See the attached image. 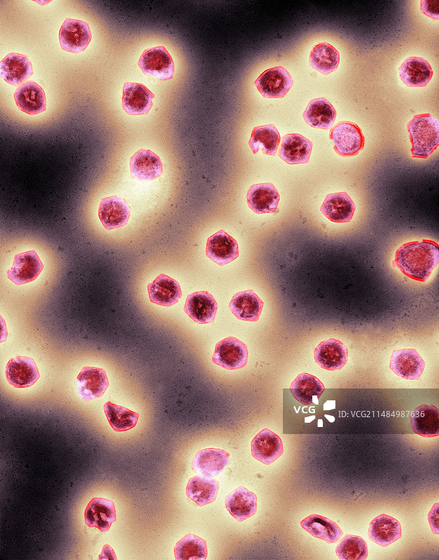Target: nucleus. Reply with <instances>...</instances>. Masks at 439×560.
Listing matches in <instances>:
<instances>
[{
    "label": "nucleus",
    "mask_w": 439,
    "mask_h": 560,
    "mask_svg": "<svg viewBox=\"0 0 439 560\" xmlns=\"http://www.w3.org/2000/svg\"><path fill=\"white\" fill-rule=\"evenodd\" d=\"M439 262V246L430 239L410 241L396 251L393 266L405 276L418 281H426Z\"/></svg>",
    "instance_id": "nucleus-1"
},
{
    "label": "nucleus",
    "mask_w": 439,
    "mask_h": 560,
    "mask_svg": "<svg viewBox=\"0 0 439 560\" xmlns=\"http://www.w3.org/2000/svg\"><path fill=\"white\" fill-rule=\"evenodd\" d=\"M407 129L412 144V158H427L439 144V121L430 113L414 115Z\"/></svg>",
    "instance_id": "nucleus-2"
},
{
    "label": "nucleus",
    "mask_w": 439,
    "mask_h": 560,
    "mask_svg": "<svg viewBox=\"0 0 439 560\" xmlns=\"http://www.w3.org/2000/svg\"><path fill=\"white\" fill-rule=\"evenodd\" d=\"M329 136L335 152L343 157L355 155L364 147L365 138L361 130L351 122L337 123L330 130Z\"/></svg>",
    "instance_id": "nucleus-3"
},
{
    "label": "nucleus",
    "mask_w": 439,
    "mask_h": 560,
    "mask_svg": "<svg viewBox=\"0 0 439 560\" xmlns=\"http://www.w3.org/2000/svg\"><path fill=\"white\" fill-rule=\"evenodd\" d=\"M138 65L144 74L160 80H169L174 74L173 59L163 46L145 50L139 59Z\"/></svg>",
    "instance_id": "nucleus-4"
},
{
    "label": "nucleus",
    "mask_w": 439,
    "mask_h": 560,
    "mask_svg": "<svg viewBox=\"0 0 439 560\" xmlns=\"http://www.w3.org/2000/svg\"><path fill=\"white\" fill-rule=\"evenodd\" d=\"M247 359L246 345L234 337H228L218 342L212 356L214 363L228 370L244 368Z\"/></svg>",
    "instance_id": "nucleus-5"
},
{
    "label": "nucleus",
    "mask_w": 439,
    "mask_h": 560,
    "mask_svg": "<svg viewBox=\"0 0 439 560\" xmlns=\"http://www.w3.org/2000/svg\"><path fill=\"white\" fill-rule=\"evenodd\" d=\"M255 85L266 98L284 97L293 85V78L282 66L268 69L255 81Z\"/></svg>",
    "instance_id": "nucleus-6"
},
{
    "label": "nucleus",
    "mask_w": 439,
    "mask_h": 560,
    "mask_svg": "<svg viewBox=\"0 0 439 560\" xmlns=\"http://www.w3.org/2000/svg\"><path fill=\"white\" fill-rule=\"evenodd\" d=\"M59 38L62 49L77 53L84 50L90 43L91 31L87 22L67 18L61 26Z\"/></svg>",
    "instance_id": "nucleus-7"
},
{
    "label": "nucleus",
    "mask_w": 439,
    "mask_h": 560,
    "mask_svg": "<svg viewBox=\"0 0 439 560\" xmlns=\"http://www.w3.org/2000/svg\"><path fill=\"white\" fill-rule=\"evenodd\" d=\"M43 269V265L34 250L16 254L13 267L7 271L8 278L16 285L34 281Z\"/></svg>",
    "instance_id": "nucleus-8"
},
{
    "label": "nucleus",
    "mask_w": 439,
    "mask_h": 560,
    "mask_svg": "<svg viewBox=\"0 0 439 560\" xmlns=\"http://www.w3.org/2000/svg\"><path fill=\"white\" fill-rule=\"evenodd\" d=\"M77 390L81 398L90 401L100 398L109 382L104 370L95 367H83L77 377Z\"/></svg>",
    "instance_id": "nucleus-9"
},
{
    "label": "nucleus",
    "mask_w": 439,
    "mask_h": 560,
    "mask_svg": "<svg viewBox=\"0 0 439 560\" xmlns=\"http://www.w3.org/2000/svg\"><path fill=\"white\" fill-rule=\"evenodd\" d=\"M6 377L8 383L15 388H27L39 378V372L34 360L19 356L11 358L6 367Z\"/></svg>",
    "instance_id": "nucleus-10"
},
{
    "label": "nucleus",
    "mask_w": 439,
    "mask_h": 560,
    "mask_svg": "<svg viewBox=\"0 0 439 560\" xmlns=\"http://www.w3.org/2000/svg\"><path fill=\"white\" fill-rule=\"evenodd\" d=\"M389 367L400 377L406 379H418L421 375L425 362L416 349H403L392 353Z\"/></svg>",
    "instance_id": "nucleus-11"
},
{
    "label": "nucleus",
    "mask_w": 439,
    "mask_h": 560,
    "mask_svg": "<svg viewBox=\"0 0 439 560\" xmlns=\"http://www.w3.org/2000/svg\"><path fill=\"white\" fill-rule=\"evenodd\" d=\"M218 304L208 291H199L188 295L184 312L195 323L199 324L213 323Z\"/></svg>",
    "instance_id": "nucleus-12"
},
{
    "label": "nucleus",
    "mask_w": 439,
    "mask_h": 560,
    "mask_svg": "<svg viewBox=\"0 0 439 560\" xmlns=\"http://www.w3.org/2000/svg\"><path fill=\"white\" fill-rule=\"evenodd\" d=\"M206 255L214 262L223 266L238 257L237 242L232 237L221 230L208 238Z\"/></svg>",
    "instance_id": "nucleus-13"
},
{
    "label": "nucleus",
    "mask_w": 439,
    "mask_h": 560,
    "mask_svg": "<svg viewBox=\"0 0 439 560\" xmlns=\"http://www.w3.org/2000/svg\"><path fill=\"white\" fill-rule=\"evenodd\" d=\"M98 214L104 227L107 230H112L127 224L130 216V208L123 198L111 196L101 200Z\"/></svg>",
    "instance_id": "nucleus-14"
},
{
    "label": "nucleus",
    "mask_w": 439,
    "mask_h": 560,
    "mask_svg": "<svg viewBox=\"0 0 439 560\" xmlns=\"http://www.w3.org/2000/svg\"><path fill=\"white\" fill-rule=\"evenodd\" d=\"M154 97V94L143 84L125 83L123 89V108L128 114H146L153 106Z\"/></svg>",
    "instance_id": "nucleus-15"
},
{
    "label": "nucleus",
    "mask_w": 439,
    "mask_h": 560,
    "mask_svg": "<svg viewBox=\"0 0 439 560\" xmlns=\"http://www.w3.org/2000/svg\"><path fill=\"white\" fill-rule=\"evenodd\" d=\"M252 456L266 465H270L284 452L281 438L269 429L259 432L251 442Z\"/></svg>",
    "instance_id": "nucleus-16"
},
{
    "label": "nucleus",
    "mask_w": 439,
    "mask_h": 560,
    "mask_svg": "<svg viewBox=\"0 0 439 560\" xmlns=\"http://www.w3.org/2000/svg\"><path fill=\"white\" fill-rule=\"evenodd\" d=\"M84 517L88 526L96 527L102 532H106L116 520L114 503L109 499L94 498L88 504Z\"/></svg>",
    "instance_id": "nucleus-17"
},
{
    "label": "nucleus",
    "mask_w": 439,
    "mask_h": 560,
    "mask_svg": "<svg viewBox=\"0 0 439 560\" xmlns=\"http://www.w3.org/2000/svg\"><path fill=\"white\" fill-rule=\"evenodd\" d=\"M314 358L317 364L323 369L340 370L347 361L348 351L342 342L333 338L328 339L316 346Z\"/></svg>",
    "instance_id": "nucleus-18"
},
{
    "label": "nucleus",
    "mask_w": 439,
    "mask_h": 560,
    "mask_svg": "<svg viewBox=\"0 0 439 560\" xmlns=\"http://www.w3.org/2000/svg\"><path fill=\"white\" fill-rule=\"evenodd\" d=\"M312 149V143L299 134L285 135L281 142L278 155L290 164L308 162Z\"/></svg>",
    "instance_id": "nucleus-19"
},
{
    "label": "nucleus",
    "mask_w": 439,
    "mask_h": 560,
    "mask_svg": "<svg viewBox=\"0 0 439 560\" xmlns=\"http://www.w3.org/2000/svg\"><path fill=\"white\" fill-rule=\"evenodd\" d=\"M228 452L216 448L198 451L192 461V469L199 475L214 477L223 470L229 463Z\"/></svg>",
    "instance_id": "nucleus-20"
},
{
    "label": "nucleus",
    "mask_w": 439,
    "mask_h": 560,
    "mask_svg": "<svg viewBox=\"0 0 439 560\" xmlns=\"http://www.w3.org/2000/svg\"><path fill=\"white\" fill-rule=\"evenodd\" d=\"M18 108L30 115H35L46 109V95L43 88L33 80L21 84L14 93Z\"/></svg>",
    "instance_id": "nucleus-21"
},
{
    "label": "nucleus",
    "mask_w": 439,
    "mask_h": 560,
    "mask_svg": "<svg viewBox=\"0 0 439 560\" xmlns=\"http://www.w3.org/2000/svg\"><path fill=\"white\" fill-rule=\"evenodd\" d=\"M132 177L140 181H152L162 174L160 158L150 150L140 149L130 158Z\"/></svg>",
    "instance_id": "nucleus-22"
},
{
    "label": "nucleus",
    "mask_w": 439,
    "mask_h": 560,
    "mask_svg": "<svg viewBox=\"0 0 439 560\" xmlns=\"http://www.w3.org/2000/svg\"><path fill=\"white\" fill-rule=\"evenodd\" d=\"M355 209L354 202L345 192L328 194L320 208L321 212L335 223L349 222Z\"/></svg>",
    "instance_id": "nucleus-23"
},
{
    "label": "nucleus",
    "mask_w": 439,
    "mask_h": 560,
    "mask_svg": "<svg viewBox=\"0 0 439 560\" xmlns=\"http://www.w3.org/2000/svg\"><path fill=\"white\" fill-rule=\"evenodd\" d=\"M249 206L256 214L274 212L278 206L279 195L270 183L254 184L247 192Z\"/></svg>",
    "instance_id": "nucleus-24"
},
{
    "label": "nucleus",
    "mask_w": 439,
    "mask_h": 560,
    "mask_svg": "<svg viewBox=\"0 0 439 560\" xmlns=\"http://www.w3.org/2000/svg\"><path fill=\"white\" fill-rule=\"evenodd\" d=\"M148 292L151 302L165 307L176 304L182 295L179 282L164 274L148 284Z\"/></svg>",
    "instance_id": "nucleus-25"
},
{
    "label": "nucleus",
    "mask_w": 439,
    "mask_h": 560,
    "mask_svg": "<svg viewBox=\"0 0 439 560\" xmlns=\"http://www.w3.org/2000/svg\"><path fill=\"white\" fill-rule=\"evenodd\" d=\"M1 76L9 84L18 85L33 74L29 59L25 55L11 52L1 62Z\"/></svg>",
    "instance_id": "nucleus-26"
},
{
    "label": "nucleus",
    "mask_w": 439,
    "mask_h": 560,
    "mask_svg": "<svg viewBox=\"0 0 439 560\" xmlns=\"http://www.w3.org/2000/svg\"><path fill=\"white\" fill-rule=\"evenodd\" d=\"M225 504L230 514L242 522L256 512L257 497L246 488L239 486L225 497Z\"/></svg>",
    "instance_id": "nucleus-27"
},
{
    "label": "nucleus",
    "mask_w": 439,
    "mask_h": 560,
    "mask_svg": "<svg viewBox=\"0 0 439 560\" xmlns=\"http://www.w3.org/2000/svg\"><path fill=\"white\" fill-rule=\"evenodd\" d=\"M263 307V302L252 290L234 295L229 308L237 318L246 321H257Z\"/></svg>",
    "instance_id": "nucleus-28"
},
{
    "label": "nucleus",
    "mask_w": 439,
    "mask_h": 560,
    "mask_svg": "<svg viewBox=\"0 0 439 560\" xmlns=\"http://www.w3.org/2000/svg\"><path fill=\"white\" fill-rule=\"evenodd\" d=\"M369 538L386 547L401 537V526L395 518L382 514L371 521L368 528Z\"/></svg>",
    "instance_id": "nucleus-29"
},
{
    "label": "nucleus",
    "mask_w": 439,
    "mask_h": 560,
    "mask_svg": "<svg viewBox=\"0 0 439 560\" xmlns=\"http://www.w3.org/2000/svg\"><path fill=\"white\" fill-rule=\"evenodd\" d=\"M433 73L429 63L418 57L407 58L399 68L400 79L410 87L426 86L431 79Z\"/></svg>",
    "instance_id": "nucleus-30"
},
{
    "label": "nucleus",
    "mask_w": 439,
    "mask_h": 560,
    "mask_svg": "<svg viewBox=\"0 0 439 560\" xmlns=\"http://www.w3.org/2000/svg\"><path fill=\"white\" fill-rule=\"evenodd\" d=\"M410 424L414 433L425 438L434 437L439 433V411L433 405H421L414 410Z\"/></svg>",
    "instance_id": "nucleus-31"
},
{
    "label": "nucleus",
    "mask_w": 439,
    "mask_h": 560,
    "mask_svg": "<svg viewBox=\"0 0 439 560\" xmlns=\"http://www.w3.org/2000/svg\"><path fill=\"white\" fill-rule=\"evenodd\" d=\"M324 389L323 383L317 377L307 373L299 374L290 386L293 397L303 405L319 404V398Z\"/></svg>",
    "instance_id": "nucleus-32"
},
{
    "label": "nucleus",
    "mask_w": 439,
    "mask_h": 560,
    "mask_svg": "<svg viewBox=\"0 0 439 560\" xmlns=\"http://www.w3.org/2000/svg\"><path fill=\"white\" fill-rule=\"evenodd\" d=\"M302 116L309 125L327 130L333 125L336 111L326 99L320 97L309 102Z\"/></svg>",
    "instance_id": "nucleus-33"
},
{
    "label": "nucleus",
    "mask_w": 439,
    "mask_h": 560,
    "mask_svg": "<svg viewBox=\"0 0 439 560\" xmlns=\"http://www.w3.org/2000/svg\"><path fill=\"white\" fill-rule=\"evenodd\" d=\"M218 488L217 480L211 477L199 475L189 479L186 493L198 505L203 506L216 500Z\"/></svg>",
    "instance_id": "nucleus-34"
},
{
    "label": "nucleus",
    "mask_w": 439,
    "mask_h": 560,
    "mask_svg": "<svg viewBox=\"0 0 439 560\" xmlns=\"http://www.w3.org/2000/svg\"><path fill=\"white\" fill-rule=\"evenodd\" d=\"M300 525L314 537L324 540L328 543L337 542L342 535V531L335 522L316 514L302 519Z\"/></svg>",
    "instance_id": "nucleus-35"
},
{
    "label": "nucleus",
    "mask_w": 439,
    "mask_h": 560,
    "mask_svg": "<svg viewBox=\"0 0 439 560\" xmlns=\"http://www.w3.org/2000/svg\"><path fill=\"white\" fill-rule=\"evenodd\" d=\"M279 142V133L275 126L270 124L254 127L249 144L254 154L261 149L263 153L274 156Z\"/></svg>",
    "instance_id": "nucleus-36"
},
{
    "label": "nucleus",
    "mask_w": 439,
    "mask_h": 560,
    "mask_svg": "<svg viewBox=\"0 0 439 560\" xmlns=\"http://www.w3.org/2000/svg\"><path fill=\"white\" fill-rule=\"evenodd\" d=\"M339 62V52L328 43L317 44L309 55V65L323 74L334 71Z\"/></svg>",
    "instance_id": "nucleus-37"
},
{
    "label": "nucleus",
    "mask_w": 439,
    "mask_h": 560,
    "mask_svg": "<svg viewBox=\"0 0 439 560\" xmlns=\"http://www.w3.org/2000/svg\"><path fill=\"white\" fill-rule=\"evenodd\" d=\"M104 410L111 428L117 432H122L134 428L139 414L127 408L106 402Z\"/></svg>",
    "instance_id": "nucleus-38"
},
{
    "label": "nucleus",
    "mask_w": 439,
    "mask_h": 560,
    "mask_svg": "<svg viewBox=\"0 0 439 560\" xmlns=\"http://www.w3.org/2000/svg\"><path fill=\"white\" fill-rule=\"evenodd\" d=\"M176 560H203L207 558V542L202 538L188 534L180 540L174 547Z\"/></svg>",
    "instance_id": "nucleus-39"
},
{
    "label": "nucleus",
    "mask_w": 439,
    "mask_h": 560,
    "mask_svg": "<svg viewBox=\"0 0 439 560\" xmlns=\"http://www.w3.org/2000/svg\"><path fill=\"white\" fill-rule=\"evenodd\" d=\"M335 552L342 560H364L368 552L365 540L361 536L346 535L337 545Z\"/></svg>",
    "instance_id": "nucleus-40"
},
{
    "label": "nucleus",
    "mask_w": 439,
    "mask_h": 560,
    "mask_svg": "<svg viewBox=\"0 0 439 560\" xmlns=\"http://www.w3.org/2000/svg\"><path fill=\"white\" fill-rule=\"evenodd\" d=\"M421 10L426 15L436 20L439 19L438 1H421Z\"/></svg>",
    "instance_id": "nucleus-41"
},
{
    "label": "nucleus",
    "mask_w": 439,
    "mask_h": 560,
    "mask_svg": "<svg viewBox=\"0 0 439 560\" xmlns=\"http://www.w3.org/2000/svg\"><path fill=\"white\" fill-rule=\"evenodd\" d=\"M428 519L433 533L438 534V503H435L428 513Z\"/></svg>",
    "instance_id": "nucleus-42"
},
{
    "label": "nucleus",
    "mask_w": 439,
    "mask_h": 560,
    "mask_svg": "<svg viewBox=\"0 0 439 560\" xmlns=\"http://www.w3.org/2000/svg\"><path fill=\"white\" fill-rule=\"evenodd\" d=\"M115 552L109 545H104L99 559H116Z\"/></svg>",
    "instance_id": "nucleus-43"
},
{
    "label": "nucleus",
    "mask_w": 439,
    "mask_h": 560,
    "mask_svg": "<svg viewBox=\"0 0 439 560\" xmlns=\"http://www.w3.org/2000/svg\"><path fill=\"white\" fill-rule=\"evenodd\" d=\"M335 402L334 400L327 401L323 405V410H326L334 409L335 407Z\"/></svg>",
    "instance_id": "nucleus-44"
},
{
    "label": "nucleus",
    "mask_w": 439,
    "mask_h": 560,
    "mask_svg": "<svg viewBox=\"0 0 439 560\" xmlns=\"http://www.w3.org/2000/svg\"><path fill=\"white\" fill-rule=\"evenodd\" d=\"M325 417H326L330 422H333L335 420V418L332 416L325 415Z\"/></svg>",
    "instance_id": "nucleus-45"
},
{
    "label": "nucleus",
    "mask_w": 439,
    "mask_h": 560,
    "mask_svg": "<svg viewBox=\"0 0 439 560\" xmlns=\"http://www.w3.org/2000/svg\"><path fill=\"white\" fill-rule=\"evenodd\" d=\"M314 417H315L314 416H312L311 417H307V418H305V422H310L311 421H312V419H314Z\"/></svg>",
    "instance_id": "nucleus-46"
},
{
    "label": "nucleus",
    "mask_w": 439,
    "mask_h": 560,
    "mask_svg": "<svg viewBox=\"0 0 439 560\" xmlns=\"http://www.w3.org/2000/svg\"><path fill=\"white\" fill-rule=\"evenodd\" d=\"M323 426V421H322V420H321V419H319V420L318 421V426L321 427V426Z\"/></svg>",
    "instance_id": "nucleus-47"
}]
</instances>
